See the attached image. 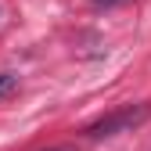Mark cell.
Listing matches in <instances>:
<instances>
[{"label": "cell", "instance_id": "obj_1", "mask_svg": "<svg viewBox=\"0 0 151 151\" xmlns=\"http://www.w3.org/2000/svg\"><path fill=\"white\" fill-rule=\"evenodd\" d=\"M147 115H151V104H126L119 111H111V115L97 119L93 126H86V137H115V133H122V129L140 126Z\"/></svg>", "mask_w": 151, "mask_h": 151}, {"label": "cell", "instance_id": "obj_2", "mask_svg": "<svg viewBox=\"0 0 151 151\" xmlns=\"http://www.w3.org/2000/svg\"><path fill=\"white\" fill-rule=\"evenodd\" d=\"M14 90H18V76L14 72H0V97H7Z\"/></svg>", "mask_w": 151, "mask_h": 151}, {"label": "cell", "instance_id": "obj_3", "mask_svg": "<svg viewBox=\"0 0 151 151\" xmlns=\"http://www.w3.org/2000/svg\"><path fill=\"white\" fill-rule=\"evenodd\" d=\"M115 4H126V0H93V7H115Z\"/></svg>", "mask_w": 151, "mask_h": 151}]
</instances>
